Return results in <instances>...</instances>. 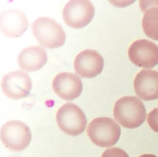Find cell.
<instances>
[{
	"label": "cell",
	"mask_w": 158,
	"mask_h": 157,
	"mask_svg": "<svg viewBox=\"0 0 158 157\" xmlns=\"http://www.w3.org/2000/svg\"><path fill=\"white\" fill-rule=\"evenodd\" d=\"M113 115L124 128H136L143 123L146 111L142 101L135 96H124L117 100Z\"/></svg>",
	"instance_id": "6da1fadb"
},
{
	"label": "cell",
	"mask_w": 158,
	"mask_h": 157,
	"mask_svg": "<svg viewBox=\"0 0 158 157\" xmlns=\"http://www.w3.org/2000/svg\"><path fill=\"white\" fill-rule=\"evenodd\" d=\"M87 134L92 143L102 148L114 145L120 139V127L111 118L99 117L89 124Z\"/></svg>",
	"instance_id": "7a4b0ae2"
},
{
	"label": "cell",
	"mask_w": 158,
	"mask_h": 157,
	"mask_svg": "<svg viewBox=\"0 0 158 157\" xmlns=\"http://www.w3.org/2000/svg\"><path fill=\"white\" fill-rule=\"evenodd\" d=\"M31 30L37 42L46 48L56 49L65 44V31L52 18L46 17L37 18L32 23Z\"/></svg>",
	"instance_id": "3957f363"
},
{
	"label": "cell",
	"mask_w": 158,
	"mask_h": 157,
	"mask_svg": "<svg viewBox=\"0 0 158 157\" xmlns=\"http://www.w3.org/2000/svg\"><path fill=\"white\" fill-rule=\"evenodd\" d=\"M56 119L59 128L69 135H79L86 129L85 115L79 107L73 103H66L60 107Z\"/></svg>",
	"instance_id": "277c9868"
},
{
	"label": "cell",
	"mask_w": 158,
	"mask_h": 157,
	"mask_svg": "<svg viewBox=\"0 0 158 157\" xmlns=\"http://www.w3.org/2000/svg\"><path fill=\"white\" fill-rule=\"evenodd\" d=\"M1 139L8 149L20 151L29 146L31 140V132L24 123L11 121L1 127Z\"/></svg>",
	"instance_id": "5b68a950"
},
{
	"label": "cell",
	"mask_w": 158,
	"mask_h": 157,
	"mask_svg": "<svg viewBox=\"0 0 158 157\" xmlns=\"http://www.w3.org/2000/svg\"><path fill=\"white\" fill-rule=\"evenodd\" d=\"M95 9L93 4L86 0L69 1L63 10V18L70 27L82 29L93 19Z\"/></svg>",
	"instance_id": "8992f818"
},
{
	"label": "cell",
	"mask_w": 158,
	"mask_h": 157,
	"mask_svg": "<svg viewBox=\"0 0 158 157\" xmlns=\"http://www.w3.org/2000/svg\"><path fill=\"white\" fill-rule=\"evenodd\" d=\"M128 56L137 66L151 69L158 64V46L148 40H138L130 45Z\"/></svg>",
	"instance_id": "52a82bcc"
},
{
	"label": "cell",
	"mask_w": 158,
	"mask_h": 157,
	"mask_svg": "<svg viewBox=\"0 0 158 157\" xmlns=\"http://www.w3.org/2000/svg\"><path fill=\"white\" fill-rule=\"evenodd\" d=\"M2 90L10 99H20L26 98L32 89V82L28 74L17 70L6 74L2 80Z\"/></svg>",
	"instance_id": "ba28073f"
},
{
	"label": "cell",
	"mask_w": 158,
	"mask_h": 157,
	"mask_svg": "<svg viewBox=\"0 0 158 157\" xmlns=\"http://www.w3.org/2000/svg\"><path fill=\"white\" fill-rule=\"evenodd\" d=\"M104 64V58L98 51L86 49L75 57L74 69L76 73L82 78H94L102 72Z\"/></svg>",
	"instance_id": "9c48e42d"
},
{
	"label": "cell",
	"mask_w": 158,
	"mask_h": 157,
	"mask_svg": "<svg viewBox=\"0 0 158 157\" xmlns=\"http://www.w3.org/2000/svg\"><path fill=\"white\" fill-rule=\"evenodd\" d=\"M52 87L55 93L66 100L78 98L83 90L81 79L77 74L69 72L57 74L53 80Z\"/></svg>",
	"instance_id": "30bf717a"
},
{
	"label": "cell",
	"mask_w": 158,
	"mask_h": 157,
	"mask_svg": "<svg viewBox=\"0 0 158 157\" xmlns=\"http://www.w3.org/2000/svg\"><path fill=\"white\" fill-rule=\"evenodd\" d=\"M28 27L27 17L20 10L10 9L1 13L0 29L4 35L8 38L20 37Z\"/></svg>",
	"instance_id": "8fae6325"
},
{
	"label": "cell",
	"mask_w": 158,
	"mask_h": 157,
	"mask_svg": "<svg viewBox=\"0 0 158 157\" xmlns=\"http://www.w3.org/2000/svg\"><path fill=\"white\" fill-rule=\"evenodd\" d=\"M134 89L137 96L145 101L158 99V72L142 70L134 80Z\"/></svg>",
	"instance_id": "7c38bea8"
},
{
	"label": "cell",
	"mask_w": 158,
	"mask_h": 157,
	"mask_svg": "<svg viewBox=\"0 0 158 157\" xmlns=\"http://www.w3.org/2000/svg\"><path fill=\"white\" fill-rule=\"evenodd\" d=\"M48 61L46 51L38 46H30L22 50L18 56V63L21 69L35 71L42 69Z\"/></svg>",
	"instance_id": "4fadbf2b"
},
{
	"label": "cell",
	"mask_w": 158,
	"mask_h": 157,
	"mask_svg": "<svg viewBox=\"0 0 158 157\" xmlns=\"http://www.w3.org/2000/svg\"><path fill=\"white\" fill-rule=\"evenodd\" d=\"M140 8L144 12L142 27L145 34L158 41V1H140Z\"/></svg>",
	"instance_id": "5bb4252c"
},
{
	"label": "cell",
	"mask_w": 158,
	"mask_h": 157,
	"mask_svg": "<svg viewBox=\"0 0 158 157\" xmlns=\"http://www.w3.org/2000/svg\"><path fill=\"white\" fill-rule=\"evenodd\" d=\"M147 122L151 129L158 133V108H155L149 113Z\"/></svg>",
	"instance_id": "9a60e30c"
},
{
	"label": "cell",
	"mask_w": 158,
	"mask_h": 157,
	"mask_svg": "<svg viewBox=\"0 0 158 157\" xmlns=\"http://www.w3.org/2000/svg\"><path fill=\"white\" fill-rule=\"evenodd\" d=\"M101 157H129L124 150L114 147L106 150Z\"/></svg>",
	"instance_id": "2e32d148"
},
{
	"label": "cell",
	"mask_w": 158,
	"mask_h": 157,
	"mask_svg": "<svg viewBox=\"0 0 158 157\" xmlns=\"http://www.w3.org/2000/svg\"><path fill=\"white\" fill-rule=\"evenodd\" d=\"M139 157H158L153 154H143Z\"/></svg>",
	"instance_id": "e0dca14e"
},
{
	"label": "cell",
	"mask_w": 158,
	"mask_h": 157,
	"mask_svg": "<svg viewBox=\"0 0 158 157\" xmlns=\"http://www.w3.org/2000/svg\"></svg>",
	"instance_id": "ac0fdd59"
}]
</instances>
